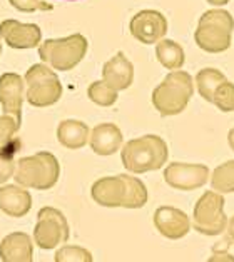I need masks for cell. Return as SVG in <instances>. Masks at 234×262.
Wrapping results in <instances>:
<instances>
[{
	"instance_id": "13",
	"label": "cell",
	"mask_w": 234,
	"mask_h": 262,
	"mask_svg": "<svg viewBox=\"0 0 234 262\" xmlns=\"http://www.w3.org/2000/svg\"><path fill=\"white\" fill-rule=\"evenodd\" d=\"M25 102V82L22 75L5 72L0 75V105L5 116L22 124V107Z\"/></svg>"
},
{
	"instance_id": "6",
	"label": "cell",
	"mask_w": 234,
	"mask_h": 262,
	"mask_svg": "<svg viewBox=\"0 0 234 262\" xmlns=\"http://www.w3.org/2000/svg\"><path fill=\"white\" fill-rule=\"evenodd\" d=\"M89 50V40L82 34H72L60 39H47L40 42L39 57L55 72H69L84 60Z\"/></svg>"
},
{
	"instance_id": "7",
	"label": "cell",
	"mask_w": 234,
	"mask_h": 262,
	"mask_svg": "<svg viewBox=\"0 0 234 262\" xmlns=\"http://www.w3.org/2000/svg\"><path fill=\"white\" fill-rule=\"evenodd\" d=\"M25 100L32 107L55 105L62 97V84L54 69L46 63H34L24 75Z\"/></svg>"
},
{
	"instance_id": "30",
	"label": "cell",
	"mask_w": 234,
	"mask_h": 262,
	"mask_svg": "<svg viewBox=\"0 0 234 262\" xmlns=\"http://www.w3.org/2000/svg\"><path fill=\"white\" fill-rule=\"evenodd\" d=\"M226 232H227V239H229L232 244H234V215L231 217V219H227Z\"/></svg>"
},
{
	"instance_id": "26",
	"label": "cell",
	"mask_w": 234,
	"mask_h": 262,
	"mask_svg": "<svg viewBox=\"0 0 234 262\" xmlns=\"http://www.w3.org/2000/svg\"><path fill=\"white\" fill-rule=\"evenodd\" d=\"M212 104L216 105L221 112H234V84L229 80H224L216 87L212 94Z\"/></svg>"
},
{
	"instance_id": "28",
	"label": "cell",
	"mask_w": 234,
	"mask_h": 262,
	"mask_svg": "<svg viewBox=\"0 0 234 262\" xmlns=\"http://www.w3.org/2000/svg\"><path fill=\"white\" fill-rule=\"evenodd\" d=\"M20 125L22 124L17 122L14 117L2 114V116H0V145L14 140L17 132L20 130Z\"/></svg>"
},
{
	"instance_id": "5",
	"label": "cell",
	"mask_w": 234,
	"mask_h": 262,
	"mask_svg": "<svg viewBox=\"0 0 234 262\" xmlns=\"http://www.w3.org/2000/svg\"><path fill=\"white\" fill-rule=\"evenodd\" d=\"M60 164L52 152H37L17 159L14 181L25 189L49 190L59 182Z\"/></svg>"
},
{
	"instance_id": "23",
	"label": "cell",
	"mask_w": 234,
	"mask_h": 262,
	"mask_svg": "<svg viewBox=\"0 0 234 262\" xmlns=\"http://www.w3.org/2000/svg\"><path fill=\"white\" fill-rule=\"evenodd\" d=\"M20 147V142L17 140H10L7 144L0 145V185L7 184L9 179L14 177L15 165H17V150Z\"/></svg>"
},
{
	"instance_id": "17",
	"label": "cell",
	"mask_w": 234,
	"mask_h": 262,
	"mask_svg": "<svg viewBox=\"0 0 234 262\" xmlns=\"http://www.w3.org/2000/svg\"><path fill=\"white\" fill-rule=\"evenodd\" d=\"M32 209V195L18 184L0 185V210L9 217H25Z\"/></svg>"
},
{
	"instance_id": "31",
	"label": "cell",
	"mask_w": 234,
	"mask_h": 262,
	"mask_svg": "<svg viewBox=\"0 0 234 262\" xmlns=\"http://www.w3.org/2000/svg\"><path fill=\"white\" fill-rule=\"evenodd\" d=\"M207 4H211L212 7H224V5H227L231 2V0H206Z\"/></svg>"
},
{
	"instance_id": "24",
	"label": "cell",
	"mask_w": 234,
	"mask_h": 262,
	"mask_svg": "<svg viewBox=\"0 0 234 262\" xmlns=\"http://www.w3.org/2000/svg\"><path fill=\"white\" fill-rule=\"evenodd\" d=\"M87 97L99 107H112L119 99V92L111 89L104 80H96L87 87Z\"/></svg>"
},
{
	"instance_id": "34",
	"label": "cell",
	"mask_w": 234,
	"mask_h": 262,
	"mask_svg": "<svg viewBox=\"0 0 234 262\" xmlns=\"http://www.w3.org/2000/svg\"><path fill=\"white\" fill-rule=\"evenodd\" d=\"M67 2H75V0H67Z\"/></svg>"
},
{
	"instance_id": "25",
	"label": "cell",
	"mask_w": 234,
	"mask_h": 262,
	"mask_svg": "<svg viewBox=\"0 0 234 262\" xmlns=\"http://www.w3.org/2000/svg\"><path fill=\"white\" fill-rule=\"evenodd\" d=\"M54 262H94L92 252L82 246L66 244L55 251Z\"/></svg>"
},
{
	"instance_id": "12",
	"label": "cell",
	"mask_w": 234,
	"mask_h": 262,
	"mask_svg": "<svg viewBox=\"0 0 234 262\" xmlns=\"http://www.w3.org/2000/svg\"><path fill=\"white\" fill-rule=\"evenodd\" d=\"M0 40L15 50L35 49L42 42V30L37 24H24L15 18H5L0 22Z\"/></svg>"
},
{
	"instance_id": "32",
	"label": "cell",
	"mask_w": 234,
	"mask_h": 262,
	"mask_svg": "<svg viewBox=\"0 0 234 262\" xmlns=\"http://www.w3.org/2000/svg\"><path fill=\"white\" fill-rule=\"evenodd\" d=\"M227 144H229V147L234 150V127L227 132Z\"/></svg>"
},
{
	"instance_id": "2",
	"label": "cell",
	"mask_w": 234,
	"mask_h": 262,
	"mask_svg": "<svg viewBox=\"0 0 234 262\" xmlns=\"http://www.w3.org/2000/svg\"><path fill=\"white\" fill-rule=\"evenodd\" d=\"M169 147L161 136H145L127 140L121 147V161L129 174H147L167 164Z\"/></svg>"
},
{
	"instance_id": "11",
	"label": "cell",
	"mask_w": 234,
	"mask_h": 262,
	"mask_svg": "<svg viewBox=\"0 0 234 262\" xmlns=\"http://www.w3.org/2000/svg\"><path fill=\"white\" fill-rule=\"evenodd\" d=\"M167 18L159 10L145 9L137 12L129 22V32L137 42L144 46H154L167 34Z\"/></svg>"
},
{
	"instance_id": "8",
	"label": "cell",
	"mask_w": 234,
	"mask_h": 262,
	"mask_svg": "<svg viewBox=\"0 0 234 262\" xmlns=\"http://www.w3.org/2000/svg\"><path fill=\"white\" fill-rule=\"evenodd\" d=\"M226 199L216 190H206L194 204L191 229L207 237H216L226 231L227 215L224 212Z\"/></svg>"
},
{
	"instance_id": "9",
	"label": "cell",
	"mask_w": 234,
	"mask_h": 262,
	"mask_svg": "<svg viewBox=\"0 0 234 262\" xmlns=\"http://www.w3.org/2000/svg\"><path fill=\"white\" fill-rule=\"evenodd\" d=\"M71 237V227L66 215L55 207H42L37 212L34 227V244L44 251H52L60 244H66Z\"/></svg>"
},
{
	"instance_id": "21",
	"label": "cell",
	"mask_w": 234,
	"mask_h": 262,
	"mask_svg": "<svg viewBox=\"0 0 234 262\" xmlns=\"http://www.w3.org/2000/svg\"><path fill=\"white\" fill-rule=\"evenodd\" d=\"M226 80V75L221 72V70L214 69V67H206L201 69L194 77V85L198 89V92L206 102L212 100V94L216 91V87L221 82Z\"/></svg>"
},
{
	"instance_id": "15",
	"label": "cell",
	"mask_w": 234,
	"mask_h": 262,
	"mask_svg": "<svg viewBox=\"0 0 234 262\" xmlns=\"http://www.w3.org/2000/svg\"><path fill=\"white\" fill-rule=\"evenodd\" d=\"M102 80L116 92L127 91L134 82V66L122 50L114 54L102 67Z\"/></svg>"
},
{
	"instance_id": "10",
	"label": "cell",
	"mask_w": 234,
	"mask_h": 262,
	"mask_svg": "<svg viewBox=\"0 0 234 262\" xmlns=\"http://www.w3.org/2000/svg\"><path fill=\"white\" fill-rule=\"evenodd\" d=\"M211 170L204 164L171 162L164 169V181L176 190H196L204 187L209 181Z\"/></svg>"
},
{
	"instance_id": "33",
	"label": "cell",
	"mask_w": 234,
	"mask_h": 262,
	"mask_svg": "<svg viewBox=\"0 0 234 262\" xmlns=\"http://www.w3.org/2000/svg\"><path fill=\"white\" fill-rule=\"evenodd\" d=\"M0 57H2V40H0Z\"/></svg>"
},
{
	"instance_id": "19",
	"label": "cell",
	"mask_w": 234,
	"mask_h": 262,
	"mask_svg": "<svg viewBox=\"0 0 234 262\" xmlns=\"http://www.w3.org/2000/svg\"><path fill=\"white\" fill-rule=\"evenodd\" d=\"M55 136L62 147L69 150H79L89 144L91 129L79 119H66L57 125Z\"/></svg>"
},
{
	"instance_id": "27",
	"label": "cell",
	"mask_w": 234,
	"mask_h": 262,
	"mask_svg": "<svg viewBox=\"0 0 234 262\" xmlns=\"http://www.w3.org/2000/svg\"><path fill=\"white\" fill-rule=\"evenodd\" d=\"M9 4L22 14H34V12H50L54 10L52 4L44 0H9Z\"/></svg>"
},
{
	"instance_id": "18",
	"label": "cell",
	"mask_w": 234,
	"mask_h": 262,
	"mask_svg": "<svg viewBox=\"0 0 234 262\" xmlns=\"http://www.w3.org/2000/svg\"><path fill=\"white\" fill-rule=\"evenodd\" d=\"M2 262H34V241L25 232L7 234L0 242Z\"/></svg>"
},
{
	"instance_id": "16",
	"label": "cell",
	"mask_w": 234,
	"mask_h": 262,
	"mask_svg": "<svg viewBox=\"0 0 234 262\" xmlns=\"http://www.w3.org/2000/svg\"><path fill=\"white\" fill-rule=\"evenodd\" d=\"M122 144H124L122 130L112 122L99 124L91 130L89 145L94 150V154H97L100 157L114 156L117 150H121Z\"/></svg>"
},
{
	"instance_id": "29",
	"label": "cell",
	"mask_w": 234,
	"mask_h": 262,
	"mask_svg": "<svg viewBox=\"0 0 234 262\" xmlns=\"http://www.w3.org/2000/svg\"><path fill=\"white\" fill-rule=\"evenodd\" d=\"M206 262H234V255L227 251H216Z\"/></svg>"
},
{
	"instance_id": "20",
	"label": "cell",
	"mask_w": 234,
	"mask_h": 262,
	"mask_svg": "<svg viewBox=\"0 0 234 262\" xmlns=\"http://www.w3.org/2000/svg\"><path fill=\"white\" fill-rule=\"evenodd\" d=\"M156 57L161 66L167 70H179L186 62V54L181 43L166 37L156 43Z\"/></svg>"
},
{
	"instance_id": "3",
	"label": "cell",
	"mask_w": 234,
	"mask_h": 262,
	"mask_svg": "<svg viewBox=\"0 0 234 262\" xmlns=\"http://www.w3.org/2000/svg\"><path fill=\"white\" fill-rule=\"evenodd\" d=\"M194 95V79L186 70H171L161 80L153 95L151 102L161 117H174L186 111Z\"/></svg>"
},
{
	"instance_id": "1",
	"label": "cell",
	"mask_w": 234,
	"mask_h": 262,
	"mask_svg": "<svg viewBox=\"0 0 234 262\" xmlns=\"http://www.w3.org/2000/svg\"><path fill=\"white\" fill-rule=\"evenodd\" d=\"M92 201L102 207L141 209L147 204L149 192L145 184L132 174L105 176L91 187Z\"/></svg>"
},
{
	"instance_id": "4",
	"label": "cell",
	"mask_w": 234,
	"mask_h": 262,
	"mask_svg": "<svg viewBox=\"0 0 234 262\" xmlns=\"http://www.w3.org/2000/svg\"><path fill=\"white\" fill-rule=\"evenodd\" d=\"M234 17L224 9L206 10L194 30V42L207 54H223L232 43Z\"/></svg>"
},
{
	"instance_id": "22",
	"label": "cell",
	"mask_w": 234,
	"mask_h": 262,
	"mask_svg": "<svg viewBox=\"0 0 234 262\" xmlns=\"http://www.w3.org/2000/svg\"><path fill=\"white\" fill-rule=\"evenodd\" d=\"M209 182L212 190L219 194H232L234 192V161H226L224 164L218 165L211 172Z\"/></svg>"
},
{
	"instance_id": "14",
	"label": "cell",
	"mask_w": 234,
	"mask_h": 262,
	"mask_svg": "<svg viewBox=\"0 0 234 262\" xmlns=\"http://www.w3.org/2000/svg\"><path fill=\"white\" fill-rule=\"evenodd\" d=\"M154 227L162 237L169 241H179L191 231V217L184 210L173 206H161L156 209L153 217Z\"/></svg>"
}]
</instances>
